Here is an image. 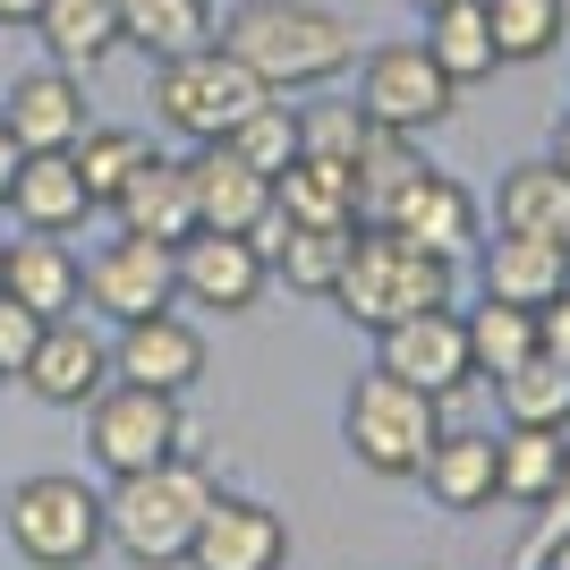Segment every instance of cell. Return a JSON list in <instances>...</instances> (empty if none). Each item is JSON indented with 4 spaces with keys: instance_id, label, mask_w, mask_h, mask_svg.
<instances>
[{
    "instance_id": "16",
    "label": "cell",
    "mask_w": 570,
    "mask_h": 570,
    "mask_svg": "<svg viewBox=\"0 0 570 570\" xmlns=\"http://www.w3.org/2000/svg\"><path fill=\"white\" fill-rule=\"evenodd\" d=\"M188 188H196V230L264 238V222H273V179H264L256 163H238L230 145H196Z\"/></svg>"
},
{
    "instance_id": "8",
    "label": "cell",
    "mask_w": 570,
    "mask_h": 570,
    "mask_svg": "<svg viewBox=\"0 0 570 570\" xmlns=\"http://www.w3.org/2000/svg\"><path fill=\"white\" fill-rule=\"evenodd\" d=\"M357 111L375 119L383 137H426L460 111V86L434 69L426 43H375L357 60Z\"/></svg>"
},
{
    "instance_id": "20",
    "label": "cell",
    "mask_w": 570,
    "mask_h": 570,
    "mask_svg": "<svg viewBox=\"0 0 570 570\" xmlns=\"http://www.w3.org/2000/svg\"><path fill=\"white\" fill-rule=\"evenodd\" d=\"M0 289H9V298H26L35 315H51V324H60V315L86 307V264L69 256V238L26 230L18 247L0 256Z\"/></svg>"
},
{
    "instance_id": "1",
    "label": "cell",
    "mask_w": 570,
    "mask_h": 570,
    "mask_svg": "<svg viewBox=\"0 0 570 570\" xmlns=\"http://www.w3.org/2000/svg\"><path fill=\"white\" fill-rule=\"evenodd\" d=\"M214 43L264 77V95H324L357 69V26L315 0H238Z\"/></svg>"
},
{
    "instance_id": "13",
    "label": "cell",
    "mask_w": 570,
    "mask_h": 570,
    "mask_svg": "<svg viewBox=\"0 0 570 570\" xmlns=\"http://www.w3.org/2000/svg\"><path fill=\"white\" fill-rule=\"evenodd\" d=\"M0 119H9L18 154H69V145L95 128V111H86V86H77V69H60V60L26 69L18 86L0 95Z\"/></svg>"
},
{
    "instance_id": "38",
    "label": "cell",
    "mask_w": 570,
    "mask_h": 570,
    "mask_svg": "<svg viewBox=\"0 0 570 570\" xmlns=\"http://www.w3.org/2000/svg\"><path fill=\"white\" fill-rule=\"evenodd\" d=\"M18 163L26 154H18V137H9V119H0V205H9V188H18Z\"/></svg>"
},
{
    "instance_id": "39",
    "label": "cell",
    "mask_w": 570,
    "mask_h": 570,
    "mask_svg": "<svg viewBox=\"0 0 570 570\" xmlns=\"http://www.w3.org/2000/svg\"><path fill=\"white\" fill-rule=\"evenodd\" d=\"M35 18H43V0H0V26H26V35H35Z\"/></svg>"
},
{
    "instance_id": "41",
    "label": "cell",
    "mask_w": 570,
    "mask_h": 570,
    "mask_svg": "<svg viewBox=\"0 0 570 570\" xmlns=\"http://www.w3.org/2000/svg\"><path fill=\"white\" fill-rule=\"evenodd\" d=\"M409 9H426V18H434V9H452V0H409Z\"/></svg>"
},
{
    "instance_id": "40",
    "label": "cell",
    "mask_w": 570,
    "mask_h": 570,
    "mask_svg": "<svg viewBox=\"0 0 570 570\" xmlns=\"http://www.w3.org/2000/svg\"><path fill=\"white\" fill-rule=\"evenodd\" d=\"M553 163H562V170H570V111H562V119H553Z\"/></svg>"
},
{
    "instance_id": "7",
    "label": "cell",
    "mask_w": 570,
    "mask_h": 570,
    "mask_svg": "<svg viewBox=\"0 0 570 570\" xmlns=\"http://www.w3.org/2000/svg\"><path fill=\"white\" fill-rule=\"evenodd\" d=\"M86 452L111 476L163 469V460L188 452V417H179V392H145V383H102L86 401Z\"/></svg>"
},
{
    "instance_id": "26",
    "label": "cell",
    "mask_w": 570,
    "mask_h": 570,
    "mask_svg": "<svg viewBox=\"0 0 570 570\" xmlns=\"http://www.w3.org/2000/svg\"><path fill=\"white\" fill-rule=\"evenodd\" d=\"M341 256H350V230H307V222H264V264L273 282H289L298 298H333Z\"/></svg>"
},
{
    "instance_id": "35",
    "label": "cell",
    "mask_w": 570,
    "mask_h": 570,
    "mask_svg": "<svg viewBox=\"0 0 570 570\" xmlns=\"http://www.w3.org/2000/svg\"><path fill=\"white\" fill-rule=\"evenodd\" d=\"M366 145H375V119L357 111V102H307V111H298V154H324V163L357 170Z\"/></svg>"
},
{
    "instance_id": "31",
    "label": "cell",
    "mask_w": 570,
    "mask_h": 570,
    "mask_svg": "<svg viewBox=\"0 0 570 570\" xmlns=\"http://www.w3.org/2000/svg\"><path fill=\"white\" fill-rule=\"evenodd\" d=\"M485 26H494L502 69H528V60H553L570 35V0H485Z\"/></svg>"
},
{
    "instance_id": "32",
    "label": "cell",
    "mask_w": 570,
    "mask_h": 570,
    "mask_svg": "<svg viewBox=\"0 0 570 570\" xmlns=\"http://www.w3.org/2000/svg\"><path fill=\"white\" fill-rule=\"evenodd\" d=\"M460 324H469V366H476L485 383L511 375L520 357H537V307H511V298H476Z\"/></svg>"
},
{
    "instance_id": "25",
    "label": "cell",
    "mask_w": 570,
    "mask_h": 570,
    "mask_svg": "<svg viewBox=\"0 0 570 570\" xmlns=\"http://www.w3.org/2000/svg\"><path fill=\"white\" fill-rule=\"evenodd\" d=\"M214 35V0H119V43H137L154 69L179 51H205Z\"/></svg>"
},
{
    "instance_id": "17",
    "label": "cell",
    "mask_w": 570,
    "mask_h": 570,
    "mask_svg": "<svg viewBox=\"0 0 570 570\" xmlns=\"http://www.w3.org/2000/svg\"><path fill=\"white\" fill-rule=\"evenodd\" d=\"M18 383H35V401H51V409H86L111 383V341L86 333V315H60V324H43V350H35V366Z\"/></svg>"
},
{
    "instance_id": "2",
    "label": "cell",
    "mask_w": 570,
    "mask_h": 570,
    "mask_svg": "<svg viewBox=\"0 0 570 570\" xmlns=\"http://www.w3.org/2000/svg\"><path fill=\"white\" fill-rule=\"evenodd\" d=\"M222 476L205 460H163V469H137V476H111V494H102V537L137 570H188V546L205 511H214Z\"/></svg>"
},
{
    "instance_id": "4",
    "label": "cell",
    "mask_w": 570,
    "mask_h": 570,
    "mask_svg": "<svg viewBox=\"0 0 570 570\" xmlns=\"http://www.w3.org/2000/svg\"><path fill=\"white\" fill-rule=\"evenodd\" d=\"M341 434H350L357 469L417 476L426 452H434V434H443V401L417 392V383H401V375H383V366H366L350 383V401H341Z\"/></svg>"
},
{
    "instance_id": "15",
    "label": "cell",
    "mask_w": 570,
    "mask_h": 570,
    "mask_svg": "<svg viewBox=\"0 0 570 570\" xmlns=\"http://www.w3.org/2000/svg\"><path fill=\"white\" fill-rule=\"evenodd\" d=\"M205 375V333H196L188 315H137V324H119L111 341V383H145V392H196Z\"/></svg>"
},
{
    "instance_id": "5",
    "label": "cell",
    "mask_w": 570,
    "mask_h": 570,
    "mask_svg": "<svg viewBox=\"0 0 570 570\" xmlns=\"http://www.w3.org/2000/svg\"><path fill=\"white\" fill-rule=\"evenodd\" d=\"M264 77L238 60V51L205 43V51H179V60H163L154 69V111H163V128H179L188 145H222L238 128V119L264 111Z\"/></svg>"
},
{
    "instance_id": "29",
    "label": "cell",
    "mask_w": 570,
    "mask_h": 570,
    "mask_svg": "<svg viewBox=\"0 0 570 570\" xmlns=\"http://www.w3.org/2000/svg\"><path fill=\"white\" fill-rule=\"evenodd\" d=\"M426 51H434V69L452 77V86L494 77L502 51H494V26H485V0H452V9H434V18H426Z\"/></svg>"
},
{
    "instance_id": "30",
    "label": "cell",
    "mask_w": 570,
    "mask_h": 570,
    "mask_svg": "<svg viewBox=\"0 0 570 570\" xmlns=\"http://www.w3.org/2000/svg\"><path fill=\"white\" fill-rule=\"evenodd\" d=\"M494 392H502V417L511 426H546V434H570V366L562 357H520L511 375H494Z\"/></svg>"
},
{
    "instance_id": "10",
    "label": "cell",
    "mask_w": 570,
    "mask_h": 570,
    "mask_svg": "<svg viewBox=\"0 0 570 570\" xmlns=\"http://www.w3.org/2000/svg\"><path fill=\"white\" fill-rule=\"evenodd\" d=\"M179 264V307H214V315H247L273 289L264 238H230V230H188L170 247Z\"/></svg>"
},
{
    "instance_id": "21",
    "label": "cell",
    "mask_w": 570,
    "mask_h": 570,
    "mask_svg": "<svg viewBox=\"0 0 570 570\" xmlns=\"http://www.w3.org/2000/svg\"><path fill=\"white\" fill-rule=\"evenodd\" d=\"M494 230L511 238H553V247H570V170L553 163H511L494 188Z\"/></svg>"
},
{
    "instance_id": "28",
    "label": "cell",
    "mask_w": 570,
    "mask_h": 570,
    "mask_svg": "<svg viewBox=\"0 0 570 570\" xmlns=\"http://www.w3.org/2000/svg\"><path fill=\"white\" fill-rule=\"evenodd\" d=\"M570 476V434H546V426H511L502 434V502L520 511H546Z\"/></svg>"
},
{
    "instance_id": "14",
    "label": "cell",
    "mask_w": 570,
    "mask_h": 570,
    "mask_svg": "<svg viewBox=\"0 0 570 570\" xmlns=\"http://www.w3.org/2000/svg\"><path fill=\"white\" fill-rule=\"evenodd\" d=\"M289 562V520L256 494H214L205 528L188 546V570H282Z\"/></svg>"
},
{
    "instance_id": "22",
    "label": "cell",
    "mask_w": 570,
    "mask_h": 570,
    "mask_svg": "<svg viewBox=\"0 0 570 570\" xmlns=\"http://www.w3.org/2000/svg\"><path fill=\"white\" fill-rule=\"evenodd\" d=\"M273 222L357 230V170H350V163H324V154H298V163L273 179Z\"/></svg>"
},
{
    "instance_id": "18",
    "label": "cell",
    "mask_w": 570,
    "mask_h": 570,
    "mask_svg": "<svg viewBox=\"0 0 570 570\" xmlns=\"http://www.w3.org/2000/svg\"><path fill=\"white\" fill-rule=\"evenodd\" d=\"M111 214L119 230H137V238H163V247H179V238L196 230V188H188V163L179 154H145L137 170H128V188L111 196Z\"/></svg>"
},
{
    "instance_id": "42",
    "label": "cell",
    "mask_w": 570,
    "mask_h": 570,
    "mask_svg": "<svg viewBox=\"0 0 570 570\" xmlns=\"http://www.w3.org/2000/svg\"><path fill=\"white\" fill-rule=\"evenodd\" d=\"M0 256H9V238H0Z\"/></svg>"
},
{
    "instance_id": "33",
    "label": "cell",
    "mask_w": 570,
    "mask_h": 570,
    "mask_svg": "<svg viewBox=\"0 0 570 570\" xmlns=\"http://www.w3.org/2000/svg\"><path fill=\"white\" fill-rule=\"evenodd\" d=\"M145 154H154V137H145V128H111V119H95V128L69 145V163H77V179H86L95 205H111V196L128 188V170H137Z\"/></svg>"
},
{
    "instance_id": "12",
    "label": "cell",
    "mask_w": 570,
    "mask_h": 570,
    "mask_svg": "<svg viewBox=\"0 0 570 570\" xmlns=\"http://www.w3.org/2000/svg\"><path fill=\"white\" fill-rule=\"evenodd\" d=\"M86 307L111 315V324H137V315L179 307V264H170V247H163V238L119 230L111 247L86 264Z\"/></svg>"
},
{
    "instance_id": "19",
    "label": "cell",
    "mask_w": 570,
    "mask_h": 570,
    "mask_svg": "<svg viewBox=\"0 0 570 570\" xmlns=\"http://www.w3.org/2000/svg\"><path fill=\"white\" fill-rule=\"evenodd\" d=\"M426 494L443 502V511H460V520H469V511H494L502 502V434H476V426H443L434 434V452H426Z\"/></svg>"
},
{
    "instance_id": "9",
    "label": "cell",
    "mask_w": 570,
    "mask_h": 570,
    "mask_svg": "<svg viewBox=\"0 0 570 570\" xmlns=\"http://www.w3.org/2000/svg\"><path fill=\"white\" fill-rule=\"evenodd\" d=\"M375 366L401 375V383H417V392H434V401L469 392L476 366H469V324H460V307H417V315H401V324H383Z\"/></svg>"
},
{
    "instance_id": "27",
    "label": "cell",
    "mask_w": 570,
    "mask_h": 570,
    "mask_svg": "<svg viewBox=\"0 0 570 570\" xmlns=\"http://www.w3.org/2000/svg\"><path fill=\"white\" fill-rule=\"evenodd\" d=\"M35 35L60 69H102L119 51V0H43Z\"/></svg>"
},
{
    "instance_id": "37",
    "label": "cell",
    "mask_w": 570,
    "mask_h": 570,
    "mask_svg": "<svg viewBox=\"0 0 570 570\" xmlns=\"http://www.w3.org/2000/svg\"><path fill=\"white\" fill-rule=\"evenodd\" d=\"M537 350H546V357H562V366H570V289L553 298V307H537Z\"/></svg>"
},
{
    "instance_id": "24",
    "label": "cell",
    "mask_w": 570,
    "mask_h": 570,
    "mask_svg": "<svg viewBox=\"0 0 570 570\" xmlns=\"http://www.w3.org/2000/svg\"><path fill=\"white\" fill-rule=\"evenodd\" d=\"M9 205H18L26 230H43V238H69L77 222L95 214V196H86V179H77L69 154H26V163H18V188H9Z\"/></svg>"
},
{
    "instance_id": "6",
    "label": "cell",
    "mask_w": 570,
    "mask_h": 570,
    "mask_svg": "<svg viewBox=\"0 0 570 570\" xmlns=\"http://www.w3.org/2000/svg\"><path fill=\"white\" fill-rule=\"evenodd\" d=\"M9 546H18V562L35 570H86L111 537H102V494L86 485V476H26L18 494H9Z\"/></svg>"
},
{
    "instance_id": "3",
    "label": "cell",
    "mask_w": 570,
    "mask_h": 570,
    "mask_svg": "<svg viewBox=\"0 0 570 570\" xmlns=\"http://www.w3.org/2000/svg\"><path fill=\"white\" fill-rule=\"evenodd\" d=\"M333 307L366 333L383 324H401L417 307H452V264L426 256V247H409L401 230H350V256H341V282H333Z\"/></svg>"
},
{
    "instance_id": "36",
    "label": "cell",
    "mask_w": 570,
    "mask_h": 570,
    "mask_svg": "<svg viewBox=\"0 0 570 570\" xmlns=\"http://www.w3.org/2000/svg\"><path fill=\"white\" fill-rule=\"evenodd\" d=\"M43 324H51V315H35L26 298H9V289H0V383L35 366V350H43Z\"/></svg>"
},
{
    "instance_id": "23",
    "label": "cell",
    "mask_w": 570,
    "mask_h": 570,
    "mask_svg": "<svg viewBox=\"0 0 570 570\" xmlns=\"http://www.w3.org/2000/svg\"><path fill=\"white\" fill-rule=\"evenodd\" d=\"M570 289V247L553 238H485V298H511V307H553Z\"/></svg>"
},
{
    "instance_id": "11",
    "label": "cell",
    "mask_w": 570,
    "mask_h": 570,
    "mask_svg": "<svg viewBox=\"0 0 570 570\" xmlns=\"http://www.w3.org/2000/svg\"><path fill=\"white\" fill-rule=\"evenodd\" d=\"M375 230H401L409 247H426V256L460 264V256H476V230H485V214H476V196L460 188L452 170L417 163V170L401 179V196L383 205V222H375Z\"/></svg>"
},
{
    "instance_id": "34",
    "label": "cell",
    "mask_w": 570,
    "mask_h": 570,
    "mask_svg": "<svg viewBox=\"0 0 570 570\" xmlns=\"http://www.w3.org/2000/svg\"><path fill=\"white\" fill-rule=\"evenodd\" d=\"M222 145H230L238 163H256L264 179H282V170L298 163V111H289L282 95H273V102H264L256 119H238V128H230V137H222Z\"/></svg>"
}]
</instances>
